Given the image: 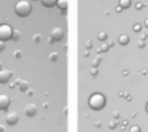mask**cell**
Instances as JSON below:
<instances>
[{"label": "cell", "instance_id": "6da1fadb", "mask_svg": "<svg viewBox=\"0 0 148 132\" xmlns=\"http://www.w3.org/2000/svg\"><path fill=\"white\" fill-rule=\"evenodd\" d=\"M14 12L19 17H27L32 12V5L27 0H21L15 4Z\"/></svg>", "mask_w": 148, "mask_h": 132}, {"label": "cell", "instance_id": "7a4b0ae2", "mask_svg": "<svg viewBox=\"0 0 148 132\" xmlns=\"http://www.w3.org/2000/svg\"><path fill=\"white\" fill-rule=\"evenodd\" d=\"M88 105L95 111H99L106 106V98L101 94H95L90 96L88 100Z\"/></svg>", "mask_w": 148, "mask_h": 132}, {"label": "cell", "instance_id": "3957f363", "mask_svg": "<svg viewBox=\"0 0 148 132\" xmlns=\"http://www.w3.org/2000/svg\"><path fill=\"white\" fill-rule=\"evenodd\" d=\"M12 28L9 25L6 23H3V25H0V40L6 42L9 41L11 39V36H12Z\"/></svg>", "mask_w": 148, "mask_h": 132}, {"label": "cell", "instance_id": "277c9868", "mask_svg": "<svg viewBox=\"0 0 148 132\" xmlns=\"http://www.w3.org/2000/svg\"><path fill=\"white\" fill-rule=\"evenodd\" d=\"M18 120H19L18 114L14 111L8 112V113L6 114V116H5V121H6V123L8 124L9 126H13V125H15V124H17Z\"/></svg>", "mask_w": 148, "mask_h": 132}, {"label": "cell", "instance_id": "5b68a950", "mask_svg": "<svg viewBox=\"0 0 148 132\" xmlns=\"http://www.w3.org/2000/svg\"><path fill=\"white\" fill-rule=\"evenodd\" d=\"M64 37V31L61 28H55L51 32V39L54 42H59L63 39Z\"/></svg>", "mask_w": 148, "mask_h": 132}, {"label": "cell", "instance_id": "8992f818", "mask_svg": "<svg viewBox=\"0 0 148 132\" xmlns=\"http://www.w3.org/2000/svg\"><path fill=\"white\" fill-rule=\"evenodd\" d=\"M12 77V72L8 69H1L0 70V83H6L10 81Z\"/></svg>", "mask_w": 148, "mask_h": 132}, {"label": "cell", "instance_id": "52a82bcc", "mask_svg": "<svg viewBox=\"0 0 148 132\" xmlns=\"http://www.w3.org/2000/svg\"><path fill=\"white\" fill-rule=\"evenodd\" d=\"M38 112V108L35 104L31 103V104H27V106L25 107V114L29 117H34V116L37 114Z\"/></svg>", "mask_w": 148, "mask_h": 132}, {"label": "cell", "instance_id": "ba28073f", "mask_svg": "<svg viewBox=\"0 0 148 132\" xmlns=\"http://www.w3.org/2000/svg\"><path fill=\"white\" fill-rule=\"evenodd\" d=\"M10 106V99L8 96L1 94L0 95V110H6Z\"/></svg>", "mask_w": 148, "mask_h": 132}, {"label": "cell", "instance_id": "9c48e42d", "mask_svg": "<svg viewBox=\"0 0 148 132\" xmlns=\"http://www.w3.org/2000/svg\"><path fill=\"white\" fill-rule=\"evenodd\" d=\"M57 7L62 11L67 10L68 8V0H57Z\"/></svg>", "mask_w": 148, "mask_h": 132}, {"label": "cell", "instance_id": "30bf717a", "mask_svg": "<svg viewBox=\"0 0 148 132\" xmlns=\"http://www.w3.org/2000/svg\"><path fill=\"white\" fill-rule=\"evenodd\" d=\"M42 4L44 5L45 7H53L57 4V0H42Z\"/></svg>", "mask_w": 148, "mask_h": 132}, {"label": "cell", "instance_id": "8fae6325", "mask_svg": "<svg viewBox=\"0 0 148 132\" xmlns=\"http://www.w3.org/2000/svg\"><path fill=\"white\" fill-rule=\"evenodd\" d=\"M18 87H19V89H21V91H27V89H29V82H27V81L21 80V82H19V85H18Z\"/></svg>", "mask_w": 148, "mask_h": 132}, {"label": "cell", "instance_id": "7c38bea8", "mask_svg": "<svg viewBox=\"0 0 148 132\" xmlns=\"http://www.w3.org/2000/svg\"><path fill=\"white\" fill-rule=\"evenodd\" d=\"M129 41H130V39H129V37H128L127 35H121L119 37V43L121 44V45H123V46H125V45H127L128 43H129Z\"/></svg>", "mask_w": 148, "mask_h": 132}, {"label": "cell", "instance_id": "4fadbf2b", "mask_svg": "<svg viewBox=\"0 0 148 132\" xmlns=\"http://www.w3.org/2000/svg\"><path fill=\"white\" fill-rule=\"evenodd\" d=\"M119 5L123 9L129 8V7L131 6V0H120V1H119Z\"/></svg>", "mask_w": 148, "mask_h": 132}, {"label": "cell", "instance_id": "5bb4252c", "mask_svg": "<svg viewBox=\"0 0 148 132\" xmlns=\"http://www.w3.org/2000/svg\"><path fill=\"white\" fill-rule=\"evenodd\" d=\"M21 38V33L18 31V30H14V31L12 32V36H11V40H13V41H19Z\"/></svg>", "mask_w": 148, "mask_h": 132}, {"label": "cell", "instance_id": "9a60e30c", "mask_svg": "<svg viewBox=\"0 0 148 132\" xmlns=\"http://www.w3.org/2000/svg\"><path fill=\"white\" fill-rule=\"evenodd\" d=\"M58 58H59V54H58L57 52H53V53H51L49 55V59L51 60L52 62H56L58 60Z\"/></svg>", "mask_w": 148, "mask_h": 132}, {"label": "cell", "instance_id": "2e32d148", "mask_svg": "<svg viewBox=\"0 0 148 132\" xmlns=\"http://www.w3.org/2000/svg\"><path fill=\"white\" fill-rule=\"evenodd\" d=\"M97 38H99V41H106L107 38H108V36L105 32H101V33H99V35H97Z\"/></svg>", "mask_w": 148, "mask_h": 132}, {"label": "cell", "instance_id": "e0dca14e", "mask_svg": "<svg viewBox=\"0 0 148 132\" xmlns=\"http://www.w3.org/2000/svg\"><path fill=\"white\" fill-rule=\"evenodd\" d=\"M129 132H141V128L137 125H134L129 129Z\"/></svg>", "mask_w": 148, "mask_h": 132}, {"label": "cell", "instance_id": "ac0fdd59", "mask_svg": "<svg viewBox=\"0 0 148 132\" xmlns=\"http://www.w3.org/2000/svg\"><path fill=\"white\" fill-rule=\"evenodd\" d=\"M33 40L36 42V43H39V42L42 41V36L39 35V34H36V35H34Z\"/></svg>", "mask_w": 148, "mask_h": 132}, {"label": "cell", "instance_id": "d6986e66", "mask_svg": "<svg viewBox=\"0 0 148 132\" xmlns=\"http://www.w3.org/2000/svg\"><path fill=\"white\" fill-rule=\"evenodd\" d=\"M109 45L108 44H103V45L101 46V52H107L108 50H109Z\"/></svg>", "mask_w": 148, "mask_h": 132}, {"label": "cell", "instance_id": "ffe728a7", "mask_svg": "<svg viewBox=\"0 0 148 132\" xmlns=\"http://www.w3.org/2000/svg\"><path fill=\"white\" fill-rule=\"evenodd\" d=\"M90 73L93 75V76H95V75L99 74V69H97V67H92V68H91V70H90Z\"/></svg>", "mask_w": 148, "mask_h": 132}, {"label": "cell", "instance_id": "44dd1931", "mask_svg": "<svg viewBox=\"0 0 148 132\" xmlns=\"http://www.w3.org/2000/svg\"><path fill=\"white\" fill-rule=\"evenodd\" d=\"M116 127H117V123H116L114 120L109 123V128H110V129H115Z\"/></svg>", "mask_w": 148, "mask_h": 132}, {"label": "cell", "instance_id": "7402d4cb", "mask_svg": "<svg viewBox=\"0 0 148 132\" xmlns=\"http://www.w3.org/2000/svg\"><path fill=\"white\" fill-rule=\"evenodd\" d=\"M133 31L134 32H140V31H141V25H140L139 23H136V25H134Z\"/></svg>", "mask_w": 148, "mask_h": 132}, {"label": "cell", "instance_id": "603a6c76", "mask_svg": "<svg viewBox=\"0 0 148 132\" xmlns=\"http://www.w3.org/2000/svg\"><path fill=\"white\" fill-rule=\"evenodd\" d=\"M137 45H138V47H139V48H144V47H145V42H144L143 40H139V41H138V43H137Z\"/></svg>", "mask_w": 148, "mask_h": 132}, {"label": "cell", "instance_id": "cb8c5ba5", "mask_svg": "<svg viewBox=\"0 0 148 132\" xmlns=\"http://www.w3.org/2000/svg\"><path fill=\"white\" fill-rule=\"evenodd\" d=\"M5 49V42L2 41V40H0V52L3 51Z\"/></svg>", "mask_w": 148, "mask_h": 132}, {"label": "cell", "instance_id": "d4e9b609", "mask_svg": "<svg viewBox=\"0 0 148 132\" xmlns=\"http://www.w3.org/2000/svg\"><path fill=\"white\" fill-rule=\"evenodd\" d=\"M25 93H27V95L29 96V97H33V96H34V94H35V91H34L32 89H29L27 91H25Z\"/></svg>", "mask_w": 148, "mask_h": 132}, {"label": "cell", "instance_id": "484cf974", "mask_svg": "<svg viewBox=\"0 0 148 132\" xmlns=\"http://www.w3.org/2000/svg\"><path fill=\"white\" fill-rule=\"evenodd\" d=\"M99 65V61L95 58V59L92 61V67H97Z\"/></svg>", "mask_w": 148, "mask_h": 132}, {"label": "cell", "instance_id": "4316f807", "mask_svg": "<svg viewBox=\"0 0 148 132\" xmlns=\"http://www.w3.org/2000/svg\"><path fill=\"white\" fill-rule=\"evenodd\" d=\"M14 57L15 58H21V52L19 51V50H17V51L14 52Z\"/></svg>", "mask_w": 148, "mask_h": 132}, {"label": "cell", "instance_id": "83f0119b", "mask_svg": "<svg viewBox=\"0 0 148 132\" xmlns=\"http://www.w3.org/2000/svg\"><path fill=\"white\" fill-rule=\"evenodd\" d=\"M85 47H86V49H87V50L91 49V47H92V44H91V42H90V41H87V42H86V44H85Z\"/></svg>", "mask_w": 148, "mask_h": 132}, {"label": "cell", "instance_id": "f1b7e54d", "mask_svg": "<svg viewBox=\"0 0 148 132\" xmlns=\"http://www.w3.org/2000/svg\"><path fill=\"white\" fill-rule=\"evenodd\" d=\"M136 8H137V9H141L142 8V3H140V2L136 3Z\"/></svg>", "mask_w": 148, "mask_h": 132}, {"label": "cell", "instance_id": "f546056e", "mask_svg": "<svg viewBox=\"0 0 148 132\" xmlns=\"http://www.w3.org/2000/svg\"><path fill=\"white\" fill-rule=\"evenodd\" d=\"M107 44H108V45H109V47H113V46H114V42L112 41V40H109Z\"/></svg>", "mask_w": 148, "mask_h": 132}, {"label": "cell", "instance_id": "4dcf8cb0", "mask_svg": "<svg viewBox=\"0 0 148 132\" xmlns=\"http://www.w3.org/2000/svg\"><path fill=\"white\" fill-rule=\"evenodd\" d=\"M113 116H114V117H115V118H116V119H117V118H119V116H120L119 112H117V111H116V112H114Z\"/></svg>", "mask_w": 148, "mask_h": 132}, {"label": "cell", "instance_id": "1f68e13d", "mask_svg": "<svg viewBox=\"0 0 148 132\" xmlns=\"http://www.w3.org/2000/svg\"><path fill=\"white\" fill-rule=\"evenodd\" d=\"M116 10H117V12H121V11L123 10V8H122V7H121V6H120V5H119V6L117 7V9H116Z\"/></svg>", "mask_w": 148, "mask_h": 132}, {"label": "cell", "instance_id": "d6a6232c", "mask_svg": "<svg viewBox=\"0 0 148 132\" xmlns=\"http://www.w3.org/2000/svg\"><path fill=\"white\" fill-rule=\"evenodd\" d=\"M5 129H4V126L2 125H0V132H4Z\"/></svg>", "mask_w": 148, "mask_h": 132}, {"label": "cell", "instance_id": "836d02e7", "mask_svg": "<svg viewBox=\"0 0 148 132\" xmlns=\"http://www.w3.org/2000/svg\"><path fill=\"white\" fill-rule=\"evenodd\" d=\"M144 25H145L146 28H148V19H145V21H144Z\"/></svg>", "mask_w": 148, "mask_h": 132}, {"label": "cell", "instance_id": "e575fe53", "mask_svg": "<svg viewBox=\"0 0 148 132\" xmlns=\"http://www.w3.org/2000/svg\"><path fill=\"white\" fill-rule=\"evenodd\" d=\"M84 56H88V51H85L84 52Z\"/></svg>", "mask_w": 148, "mask_h": 132}, {"label": "cell", "instance_id": "d590c367", "mask_svg": "<svg viewBox=\"0 0 148 132\" xmlns=\"http://www.w3.org/2000/svg\"><path fill=\"white\" fill-rule=\"evenodd\" d=\"M1 69H2V62L0 61V70H1Z\"/></svg>", "mask_w": 148, "mask_h": 132}, {"label": "cell", "instance_id": "8d00e7d4", "mask_svg": "<svg viewBox=\"0 0 148 132\" xmlns=\"http://www.w3.org/2000/svg\"><path fill=\"white\" fill-rule=\"evenodd\" d=\"M146 112L148 113V103H147V105H146Z\"/></svg>", "mask_w": 148, "mask_h": 132}]
</instances>
